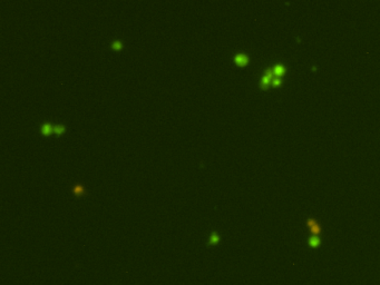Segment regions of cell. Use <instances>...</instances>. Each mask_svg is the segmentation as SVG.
I'll return each instance as SVG.
<instances>
[{"instance_id": "1", "label": "cell", "mask_w": 380, "mask_h": 285, "mask_svg": "<svg viewBox=\"0 0 380 285\" xmlns=\"http://www.w3.org/2000/svg\"><path fill=\"white\" fill-rule=\"evenodd\" d=\"M234 59H235L236 64H239V65H245L249 60L248 56H245L244 54H239V55H236Z\"/></svg>"}, {"instance_id": "2", "label": "cell", "mask_w": 380, "mask_h": 285, "mask_svg": "<svg viewBox=\"0 0 380 285\" xmlns=\"http://www.w3.org/2000/svg\"><path fill=\"white\" fill-rule=\"evenodd\" d=\"M40 130H41V133H43V134H45V135H49V134H50L51 132H54V127L51 126V124L45 123L43 126H41Z\"/></svg>"}, {"instance_id": "3", "label": "cell", "mask_w": 380, "mask_h": 285, "mask_svg": "<svg viewBox=\"0 0 380 285\" xmlns=\"http://www.w3.org/2000/svg\"><path fill=\"white\" fill-rule=\"evenodd\" d=\"M110 46H112V48H113V49L120 50V48L123 47V43H122V41H120V40H114Z\"/></svg>"}, {"instance_id": "4", "label": "cell", "mask_w": 380, "mask_h": 285, "mask_svg": "<svg viewBox=\"0 0 380 285\" xmlns=\"http://www.w3.org/2000/svg\"><path fill=\"white\" fill-rule=\"evenodd\" d=\"M54 132H55L57 135H60V134H63V133L65 132V127L63 125H56L55 127H54Z\"/></svg>"}, {"instance_id": "5", "label": "cell", "mask_w": 380, "mask_h": 285, "mask_svg": "<svg viewBox=\"0 0 380 285\" xmlns=\"http://www.w3.org/2000/svg\"><path fill=\"white\" fill-rule=\"evenodd\" d=\"M74 193L76 194H83L84 193V186L83 185H76V186L74 187Z\"/></svg>"}, {"instance_id": "6", "label": "cell", "mask_w": 380, "mask_h": 285, "mask_svg": "<svg viewBox=\"0 0 380 285\" xmlns=\"http://www.w3.org/2000/svg\"><path fill=\"white\" fill-rule=\"evenodd\" d=\"M216 242H218V236L216 235V234H212L211 238H210V243L213 244V243H216Z\"/></svg>"}]
</instances>
